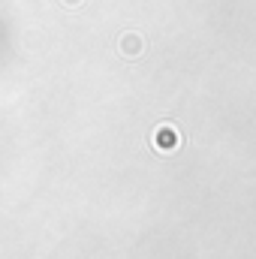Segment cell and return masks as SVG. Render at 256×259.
<instances>
[{
  "label": "cell",
  "mask_w": 256,
  "mask_h": 259,
  "mask_svg": "<svg viewBox=\"0 0 256 259\" xmlns=\"http://www.w3.org/2000/svg\"><path fill=\"white\" fill-rule=\"evenodd\" d=\"M118 49H121V55H124V58L133 61V58H139V55L145 52V36H142V33H136V30H127V33L118 39Z\"/></svg>",
  "instance_id": "obj_1"
},
{
  "label": "cell",
  "mask_w": 256,
  "mask_h": 259,
  "mask_svg": "<svg viewBox=\"0 0 256 259\" xmlns=\"http://www.w3.org/2000/svg\"><path fill=\"white\" fill-rule=\"evenodd\" d=\"M61 3H64L66 9H78V6H81L84 0H61Z\"/></svg>",
  "instance_id": "obj_3"
},
{
  "label": "cell",
  "mask_w": 256,
  "mask_h": 259,
  "mask_svg": "<svg viewBox=\"0 0 256 259\" xmlns=\"http://www.w3.org/2000/svg\"><path fill=\"white\" fill-rule=\"evenodd\" d=\"M178 145H181V139H178V130L175 127H160L157 130V148H160L163 154L175 151Z\"/></svg>",
  "instance_id": "obj_2"
}]
</instances>
